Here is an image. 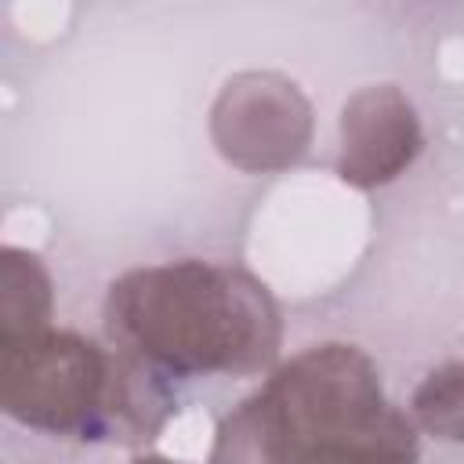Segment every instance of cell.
<instances>
[{
	"instance_id": "6da1fadb",
	"label": "cell",
	"mask_w": 464,
	"mask_h": 464,
	"mask_svg": "<svg viewBox=\"0 0 464 464\" xmlns=\"http://www.w3.org/2000/svg\"><path fill=\"white\" fill-rule=\"evenodd\" d=\"M210 464H417V424L362 348L326 341L268 370L218 424Z\"/></svg>"
},
{
	"instance_id": "7a4b0ae2",
	"label": "cell",
	"mask_w": 464,
	"mask_h": 464,
	"mask_svg": "<svg viewBox=\"0 0 464 464\" xmlns=\"http://www.w3.org/2000/svg\"><path fill=\"white\" fill-rule=\"evenodd\" d=\"M105 337L160 377H246L279 366L283 315L268 286L218 261H163L116 276Z\"/></svg>"
},
{
	"instance_id": "3957f363",
	"label": "cell",
	"mask_w": 464,
	"mask_h": 464,
	"mask_svg": "<svg viewBox=\"0 0 464 464\" xmlns=\"http://www.w3.org/2000/svg\"><path fill=\"white\" fill-rule=\"evenodd\" d=\"M167 377L76 330L0 341V406L11 420L72 439H149L170 413Z\"/></svg>"
},
{
	"instance_id": "277c9868",
	"label": "cell",
	"mask_w": 464,
	"mask_h": 464,
	"mask_svg": "<svg viewBox=\"0 0 464 464\" xmlns=\"http://www.w3.org/2000/svg\"><path fill=\"white\" fill-rule=\"evenodd\" d=\"M210 138L236 170H286L312 145V105L279 72H239L210 105Z\"/></svg>"
},
{
	"instance_id": "5b68a950",
	"label": "cell",
	"mask_w": 464,
	"mask_h": 464,
	"mask_svg": "<svg viewBox=\"0 0 464 464\" xmlns=\"http://www.w3.org/2000/svg\"><path fill=\"white\" fill-rule=\"evenodd\" d=\"M424 149L413 102L395 83L359 87L341 105L337 174L352 188H381L410 170Z\"/></svg>"
},
{
	"instance_id": "8992f818",
	"label": "cell",
	"mask_w": 464,
	"mask_h": 464,
	"mask_svg": "<svg viewBox=\"0 0 464 464\" xmlns=\"http://www.w3.org/2000/svg\"><path fill=\"white\" fill-rule=\"evenodd\" d=\"M51 276L44 261L22 246L0 250V341H14L51 326Z\"/></svg>"
},
{
	"instance_id": "52a82bcc",
	"label": "cell",
	"mask_w": 464,
	"mask_h": 464,
	"mask_svg": "<svg viewBox=\"0 0 464 464\" xmlns=\"http://www.w3.org/2000/svg\"><path fill=\"white\" fill-rule=\"evenodd\" d=\"M410 417L442 442H464V362L431 370L410 399Z\"/></svg>"
},
{
	"instance_id": "ba28073f",
	"label": "cell",
	"mask_w": 464,
	"mask_h": 464,
	"mask_svg": "<svg viewBox=\"0 0 464 464\" xmlns=\"http://www.w3.org/2000/svg\"><path fill=\"white\" fill-rule=\"evenodd\" d=\"M130 464H181V460H170V457H163V453H145V457H134Z\"/></svg>"
}]
</instances>
